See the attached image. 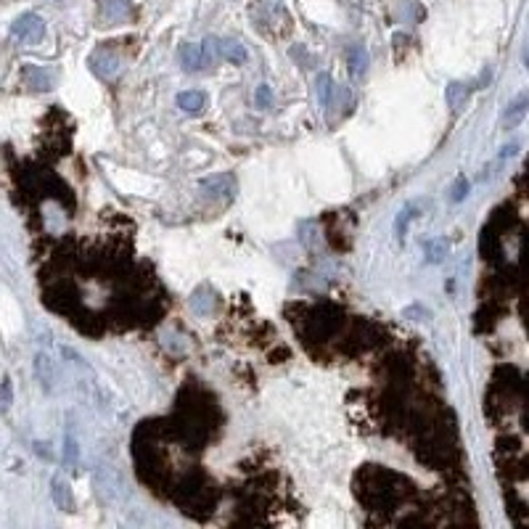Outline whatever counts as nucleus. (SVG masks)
Segmentation results:
<instances>
[{"label": "nucleus", "instance_id": "obj_12", "mask_svg": "<svg viewBox=\"0 0 529 529\" xmlns=\"http://www.w3.org/2000/svg\"><path fill=\"white\" fill-rule=\"evenodd\" d=\"M37 379L45 389L53 386V365H50L48 355H37Z\"/></svg>", "mask_w": 529, "mask_h": 529}, {"label": "nucleus", "instance_id": "obj_4", "mask_svg": "<svg viewBox=\"0 0 529 529\" xmlns=\"http://www.w3.org/2000/svg\"><path fill=\"white\" fill-rule=\"evenodd\" d=\"M101 16L106 24H122L130 16V3L127 0H104L101 3Z\"/></svg>", "mask_w": 529, "mask_h": 529}, {"label": "nucleus", "instance_id": "obj_2", "mask_svg": "<svg viewBox=\"0 0 529 529\" xmlns=\"http://www.w3.org/2000/svg\"><path fill=\"white\" fill-rule=\"evenodd\" d=\"M181 64L185 72H202V69H206L209 64H206L202 43H185L181 48Z\"/></svg>", "mask_w": 529, "mask_h": 529}, {"label": "nucleus", "instance_id": "obj_16", "mask_svg": "<svg viewBox=\"0 0 529 529\" xmlns=\"http://www.w3.org/2000/svg\"><path fill=\"white\" fill-rule=\"evenodd\" d=\"M257 106H270V87L267 85H260L257 87Z\"/></svg>", "mask_w": 529, "mask_h": 529}, {"label": "nucleus", "instance_id": "obj_3", "mask_svg": "<svg viewBox=\"0 0 529 529\" xmlns=\"http://www.w3.org/2000/svg\"><path fill=\"white\" fill-rule=\"evenodd\" d=\"M90 69L98 74V77H114V74L120 72V59L114 56V53H108V50H98V53H93L90 56Z\"/></svg>", "mask_w": 529, "mask_h": 529}, {"label": "nucleus", "instance_id": "obj_19", "mask_svg": "<svg viewBox=\"0 0 529 529\" xmlns=\"http://www.w3.org/2000/svg\"><path fill=\"white\" fill-rule=\"evenodd\" d=\"M527 64H529V48H527Z\"/></svg>", "mask_w": 529, "mask_h": 529}, {"label": "nucleus", "instance_id": "obj_5", "mask_svg": "<svg viewBox=\"0 0 529 529\" xmlns=\"http://www.w3.org/2000/svg\"><path fill=\"white\" fill-rule=\"evenodd\" d=\"M423 206H429V202H410V204L402 206V212H400V217H397V223H395V233H397V239L400 241H405V233H408V225L416 220V217L421 215L418 209H423Z\"/></svg>", "mask_w": 529, "mask_h": 529}, {"label": "nucleus", "instance_id": "obj_1", "mask_svg": "<svg viewBox=\"0 0 529 529\" xmlns=\"http://www.w3.org/2000/svg\"><path fill=\"white\" fill-rule=\"evenodd\" d=\"M11 35L22 43H40L45 35V22L37 13H22L11 27Z\"/></svg>", "mask_w": 529, "mask_h": 529}, {"label": "nucleus", "instance_id": "obj_11", "mask_svg": "<svg viewBox=\"0 0 529 529\" xmlns=\"http://www.w3.org/2000/svg\"><path fill=\"white\" fill-rule=\"evenodd\" d=\"M315 90H318V101H320V106H328L331 104V93H334V83H331V77L325 72L318 74V80H315Z\"/></svg>", "mask_w": 529, "mask_h": 529}, {"label": "nucleus", "instance_id": "obj_18", "mask_svg": "<svg viewBox=\"0 0 529 529\" xmlns=\"http://www.w3.org/2000/svg\"><path fill=\"white\" fill-rule=\"evenodd\" d=\"M463 188H466L463 183H458V185H456V193H453V199H456V202L460 199V196H463Z\"/></svg>", "mask_w": 529, "mask_h": 529}, {"label": "nucleus", "instance_id": "obj_14", "mask_svg": "<svg viewBox=\"0 0 529 529\" xmlns=\"http://www.w3.org/2000/svg\"><path fill=\"white\" fill-rule=\"evenodd\" d=\"M77 453H80V447H77L74 432H72V426H69V429H66V437H64V460H66V463H74V460H77Z\"/></svg>", "mask_w": 529, "mask_h": 529}, {"label": "nucleus", "instance_id": "obj_13", "mask_svg": "<svg viewBox=\"0 0 529 529\" xmlns=\"http://www.w3.org/2000/svg\"><path fill=\"white\" fill-rule=\"evenodd\" d=\"M527 108H529V96L519 98L516 104H511V106H508V111H505V125H508V127H511V125H516V122L521 120V114H524Z\"/></svg>", "mask_w": 529, "mask_h": 529}, {"label": "nucleus", "instance_id": "obj_8", "mask_svg": "<svg viewBox=\"0 0 529 529\" xmlns=\"http://www.w3.org/2000/svg\"><path fill=\"white\" fill-rule=\"evenodd\" d=\"M53 500H56V505L59 508H66V511H72L74 508V498H72V490H69V481L66 479H53Z\"/></svg>", "mask_w": 529, "mask_h": 529}, {"label": "nucleus", "instance_id": "obj_6", "mask_svg": "<svg viewBox=\"0 0 529 529\" xmlns=\"http://www.w3.org/2000/svg\"><path fill=\"white\" fill-rule=\"evenodd\" d=\"M22 80H24V85H29L32 90H48L50 83H53V77H50L45 69L35 66V64H27L24 69H22Z\"/></svg>", "mask_w": 529, "mask_h": 529}, {"label": "nucleus", "instance_id": "obj_10", "mask_svg": "<svg viewBox=\"0 0 529 529\" xmlns=\"http://www.w3.org/2000/svg\"><path fill=\"white\" fill-rule=\"evenodd\" d=\"M223 59H228L230 64H246L249 53L239 40H223Z\"/></svg>", "mask_w": 529, "mask_h": 529}, {"label": "nucleus", "instance_id": "obj_9", "mask_svg": "<svg viewBox=\"0 0 529 529\" xmlns=\"http://www.w3.org/2000/svg\"><path fill=\"white\" fill-rule=\"evenodd\" d=\"M204 104H206V96L202 90H185V93L178 96V106H181L183 111H202Z\"/></svg>", "mask_w": 529, "mask_h": 529}, {"label": "nucleus", "instance_id": "obj_17", "mask_svg": "<svg viewBox=\"0 0 529 529\" xmlns=\"http://www.w3.org/2000/svg\"><path fill=\"white\" fill-rule=\"evenodd\" d=\"M11 408V381L6 379L3 381V410H8Z\"/></svg>", "mask_w": 529, "mask_h": 529}, {"label": "nucleus", "instance_id": "obj_15", "mask_svg": "<svg viewBox=\"0 0 529 529\" xmlns=\"http://www.w3.org/2000/svg\"><path fill=\"white\" fill-rule=\"evenodd\" d=\"M466 96H469V90L463 93V87H460V83H453L450 87H447V101H450V106L456 108H460L463 106V101H466Z\"/></svg>", "mask_w": 529, "mask_h": 529}, {"label": "nucleus", "instance_id": "obj_7", "mask_svg": "<svg viewBox=\"0 0 529 529\" xmlns=\"http://www.w3.org/2000/svg\"><path fill=\"white\" fill-rule=\"evenodd\" d=\"M365 69H368V50L365 45H352L349 48V74L358 80L365 74Z\"/></svg>", "mask_w": 529, "mask_h": 529}]
</instances>
